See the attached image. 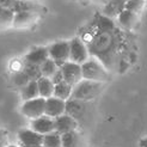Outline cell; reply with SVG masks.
I'll list each match as a JSON object with an SVG mask.
<instances>
[{
    "label": "cell",
    "mask_w": 147,
    "mask_h": 147,
    "mask_svg": "<svg viewBox=\"0 0 147 147\" xmlns=\"http://www.w3.org/2000/svg\"><path fill=\"white\" fill-rule=\"evenodd\" d=\"M51 82L54 83V85H57V84H60L62 82H65V79H63V74H62V72L61 69H59L55 74L53 76V78H51Z\"/></svg>",
    "instance_id": "cell-28"
},
{
    "label": "cell",
    "mask_w": 147,
    "mask_h": 147,
    "mask_svg": "<svg viewBox=\"0 0 147 147\" xmlns=\"http://www.w3.org/2000/svg\"><path fill=\"white\" fill-rule=\"evenodd\" d=\"M103 89H104V84L103 83H97V82H91V80L83 79L79 84H77L73 87L72 98L82 100V102H89L98 97L102 93Z\"/></svg>",
    "instance_id": "cell-3"
},
{
    "label": "cell",
    "mask_w": 147,
    "mask_h": 147,
    "mask_svg": "<svg viewBox=\"0 0 147 147\" xmlns=\"http://www.w3.org/2000/svg\"><path fill=\"white\" fill-rule=\"evenodd\" d=\"M117 18H119L120 24L126 29H134L139 24V22H140V18H139L138 14L130 12L128 10L121 11V13L117 16Z\"/></svg>",
    "instance_id": "cell-16"
},
{
    "label": "cell",
    "mask_w": 147,
    "mask_h": 147,
    "mask_svg": "<svg viewBox=\"0 0 147 147\" xmlns=\"http://www.w3.org/2000/svg\"><path fill=\"white\" fill-rule=\"evenodd\" d=\"M85 102L78 100V99H68L66 102V114L72 116L73 119H79L80 116H83L84 111H85Z\"/></svg>",
    "instance_id": "cell-15"
},
{
    "label": "cell",
    "mask_w": 147,
    "mask_h": 147,
    "mask_svg": "<svg viewBox=\"0 0 147 147\" xmlns=\"http://www.w3.org/2000/svg\"><path fill=\"white\" fill-rule=\"evenodd\" d=\"M40 18L37 12H18L14 13L13 28L14 29H28L32 26Z\"/></svg>",
    "instance_id": "cell-10"
},
{
    "label": "cell",
    "mask_w": 147,
    "mask_h": 147,
    "mask_svg": "<svg viewBox=\"0 0 147 147\" xmlns=\"http://www.w3.org/2000/svg\"><path fill=\"white\" fill-rule=\"evenodd\" d=\"M82 71L85 80L105 84L110 78L109 69L94 56H91L85 63L82 65Z\"/></svg>",
    "instance_id": "cell-2"
},
{
    "label": "cell",
    "mask_w": 147,
    "mask_h": 147,
    "mask_svg": "<svg viewBox=\"0 0 147 147\" xmlns=\"http://www.w3.org/2000/svg\"><path fill=\"white\" fill-rule=\"evenodd\" d=\"M41 72H42V77H46V78H53V76L55 74V73L60 69V67L55 63L54 60H51V59L49 57L48 60L46 62H43L41 66Z\"/></svg>",
    "instance_id": "cell-22"
},
{
    "label": "cell",
    "mask_w": 147,
    "mask_h": 147,
    "mask_svg": "<svg viewBox=\"0 0 147 147\" xmlns=\"http://www.w3.org/2000/svg\"><path fill=\"white\" fill-rule=\"evenodd\" d=\"M7 147H19V146H17V145H9Z\"/></svg>",
    "instance_id": "cell-34"
},
{
    "label": "cell",
    "mask_w": 147,
    "mask_h": 147,
    "mask_svg": "<svg viewBox=\"0 0 147 147\" xmlns=\"http://www.w3.org/2000/svg\"><path fill=\"white\" fill-rule=\"evenodd\" d=\"M3 11V9H1V7H0V12H1Z\"/></svg>",
    "instance_id": "cell-36"
},
{
    "label": "cell",
    "mask_w": 147,
    "mask_h": 147,
    "mask_svg": "<svg viewBox=\"0 0 147 147\" xmlns=\"http://www.w3.org/2000/svg\"><path fill=\"white\" fill-rule=\"evenodd\" d=\"M66 114V100L56 97H50L46 99V114L51 119H57L59 116Z\"/></svg>",
    "instance_id": "cell-11"
},
{
    "label": "cell",
    "mask_w": 147,
    "mask_h": 147,
    "mask_svg": "<svg viewBox=\"0 0 147 147\" xmlns=\"http://www.w3.org/2000/svg\"><path fill=\"white\" fill-rule=\"evenodd\" d=\"M146 7L145 0H127L124 4V10H128L138 16H140Z\"/></svg>",
    "instance_id": "cell-26"
},
{
    "label": "cell",
    "mask_w": 147,
    "mask_h": 147,
    "mask_svg": "<svg viewBox=\"0 0 147 147\" xmlns=\"http://www.w3.org/2000/svg\"><path fill=\"white\" fill-rule=\"evenodd\" d=\"M11 10L14 13L18 12H37L41 10L40 4H37L35 0H16L11 7Z\"/></svg>",
    "instance_id": "cell-14"
},
{
    "label": "cell",
    "mask_w": 147,
    "mask_h": 147,
    "mask_svg": "<svg viewBox=\"0 0 147 147\" xmlns=\"http://www.w3.org/2000/svg\"><path fill=\"white\" fill-rule=\"evenodd\" d=\"M69 46H71L69 61L78 63V65H83L91 57L89 47H87L85 45V42H83L79 37L72 38L69 41Z\"/></svg>",
    "instance_id": "cell-6"
},
{
    "label": "cell",
    "mask_w": 147,
    "mask_h": 147,
    "mask_svg": "<svg viewBox=\"0 0 147 147\" xmlns=\"http://www.w3.org/2000/svg\"><path fill=\"white\" fill-rule=\"evenodd\" d=\"M42 146L43 147H62L61 134H59L57 131H53V133L45 135Z\"/></svg>",
    "instance_id": "cell-25"
},
{
    "label": "cell",
    "mask_w": 147,
    "mask_h": 147,
    "mask_svg": "<svg viewBox=\"0 0 147 147\" xmlns=\"http://www.w3.org/2000/svg\"><path fill=\"white\" fill-rule=\"evenodd\" d=\"M61 141H62V147H78L80 136L76 131H69L61 135Z\"/></svg>",
    "instance_id": "cell-23"
},
{
    "label": "cell",
    "mask_w": 147,
    "mask_h": 147,
    "mask_svg": "<svg viewBox=\"0 0 147 147\" xmlns=\"http://www.w3.org/2000/svg\"><path fill=\"white\" fill-rule=\"evenodd\" d=\"M48 51H49V57L51 60H54L55 63L61 68L66 62L69 61V54H71L69 41H57L51 43L50 46H48Z\"/></svg>",
    "instance_id": "cell-4"
},
{
    "label": "cell",
    "mask_w": 147,
    "mask_h": 147,
    "mask_svg": "<svg viewBox=\"0 0 147 147\" xmlns=\"http://www.w3.org/2000/svg\"><path fill=\"white\" fill-rule=\"evenodd\" d=\"M60 69L62 72V74H63L65 82L68 83L69 85H72L73 87L84 79L83 78L82 65H78V63H74L72 61H68V62H66Z\"/></svg>",
    "instance_id": "cell-7"
},
{
    "label": "cell",
    "mask_w": 147,
    "mask_h": 147,
    "mask_svg": "<svg viewBox=\"0 0 147 147\" xmlns=\"http://www.w3.org/2000/svg\"><path fill=\"white\" fill-rule=\"evenodd\" d=\"M145 3H146V7H147V0H145Z\"/></svg>",
    "instance_id": "cell-35"
},
{
    "label": "cell",
    "mask_w": 147,
    "mask_h": 147,
    "mask_svg": "<svg viewBox=\"0 0 147 147\" xmlns=\"http://www.w3.org/2000/svg\"><path fill=\"white\" fill-rule=\"evenodd\" d=\"M89 50L90 55L97 57L108 69L111 68L115 54V42L111 31L102 30L90 43Z\"/></svg>",
    "instance_id": "cell-1"
},
{
    "label": "cell",
    "mask_w": 147,
    "mask_h": 147,
    "mask_svg": "<svg viewBox=\"0 0 147 147\" xmlns=\"http://www.w3.org/2000/svg\"><path fill=\"white\" fill-rule=\"evenodd\" d=\"M139 145H140V147H147V136L141 139L140 142H139Z\"/></svg>",
    "instance_id": "cell-31"
},
{
    "label": "cell",
    "mask_w": 147,
    "mask_h": 147,
    "mask_svg": "<svg viewBox=\"0 0 147 147\" xmlns=\"http://www.w3.org/2000/svg\"><path fill=\"white\" fill-rule=\"evenodd\" d=\"M30 128L41 135H47L55 131V119L43 115L38 119L30 121Z\"/></svg>",
    "instance_id": "cell-8"
},
{
    "label": "cell",
    "mask_w": 147,
    "mask_h": 147,
    "mask_svg": "<svg viewBox=\"0 0 147 147\" xmlns=\"http://www.w3.org/2000/svg\"><path fill=\"white\" fill-rule=\"evenodd\" d=\"M93 3H96V4H102V5H107L110 0H92Z\"/></svg>",
    "instance_id": "cell-32"
},
{
    "label": "cell",
    "mask_w": 147,
    "mask_h": 147,
    "mask_svg": "<svg viewBox=\"0 0 147 147\" xmlns=\"http://www.w3.org/2000/svg\"><path fill=\"white\" fill-rule=\"evenodd\" d=\"M37 85H38V91H40V97L48 99L50 97L54 96V89L55 85L51 82L50 78L42 77L37 80Z\"/></svg>",
    "instance_id": "cell-17"
},
{
    "label": "cell",
    "mask_w": 147,
    "mask_h": 147,
    "mask_svg": "<svg viewBox=\"0 0 147 147\" xmlns=\"http://www.w3.org/2000/svg\"><path fill=\"white\" fill-rule=\"evenodd\" d=\"M20 96L23 102L31 100L35 98L40 97V91H38V85L37 82H30L23 89H20Z\"/></svg>",
    "instance_id": "cell-18"
},
{
    "label": "cell",
    "mask_w": 147,
    "mask_h": 147,
    "mask_svg": "<svg viewBox=\"0 0 147 147\" xmlns=\"http://www.w3.org/2000/svg\"><path fill=\"white\" fill-rule=\"evenodd\" d=\"M23 71H24V73L29 77V79H30L31 82H37L40 78H42V72H41L40 66H36V65H32V63L25 62Z\"/></svg>",
    "instance_id": "cell-24"
},
{
    "label": "cell",
    "mask_w": 147,
    "mask_h": 147,
    "mask_svg": "<svg viewBox=\"0 0 147 147\" xmlns=\"http://www.w3.org/2000/svg\"><path fill=\"white\" fill-rule=\"evenodd\" d=\"M14 1H16V0H0V7H1V9H10L11 10V7L13 6Z\"/></svg>",
    "instance_id": "cell-30"
},
{
    "label": "cell",
    "mask_w": 147,
    "mask_h": 147,
    "mask_svg": "<svg viewBox=\"0 0 147 147\" xmlns=\"http://www.w3.org/2000/svg\"><path fill=\"white\" fill-rule=\"evenodd\" d=\"M12 82L13 84L18 86L19 89H23L24 86H26L29 83L31 82L30 79H29V77L24 73V71H20V72H16V73H13V76H12Z\"/></svg>",
    "instance_id": "cell-27"
},
{
    "label": "cell",
    "mask_w": 147,
    "mask_h": 147,
    "mask_svg": "<svg viewBox=\"0 0 147 147\" xmlns=\"http://www.w3.org/2000/svg\"><path fill=\"white\" fill-rule=\"evenodd\" d=\"M127 0H110V1L105 5L104 12L107 16H114V14H119L121 13V11L124 10V4H126Z\"/></svg>",
    "instance_id": "cell-21"
},
{
    "label": "cell",
    "mask_w": 147,
    "mask_h": 147,
    "mask_svg": "<svg viewBox=\"0 0 147 147\" xmlns=\"http://www.w3.org/2000/svg\"><path fill=\"white\" fill-rule=\"evenodd\" d=\"M83 1H89V0H83Z\"/></svg>",
    "instance_id": "cell-37"
},
{
    "label": "cell",
    "mask_w": 147,
    "mask_h": 147,
    "mask_svg": "<svg viewBox=\"0 0 147 147\" xmlns=\"http://www.w3.org/2000/svg\"><path fill=\"white\" fill-rule=\"evenodd\" d=\"M20 113L29 120H35L46 114V99L38 97L31 100L23 102L20 107Z\"/></svg>",
    "instance_id": "cell-5"
},
{
    "label": "cell",
    "mask_w": 147,
    "mask_h": 147,
    "mask_svg": "<svg viewBox=\"0 0 147 147\" xmlns=\"http://www.w3.org/2000/svg\"><path fill=\"white\" fill-rule=\"evenodd\" d=\"M9 146V138H7L6 131L0 129V147H7Z\"/></svg>",
    "instance_id": "cell-29"
},
{
    "label": "cell",
    "mask_w": 147,
    "mask_h": 147,
    "mask_svg": "<svg viewBox=\"0 0 147 147\" xmlns=\"http://www.w3.org/2000/svg\"><path fill=\"white\" fill-rule=\"evenodd\" d=\"M78 128V122L76 119H73L72 116L63 114L55 119V131L59 134H66L69 131H76Z\"/></svg>",
    "instance_id": "cell-12"
},
{
    "label": "cell",
    "mask_w": 147,
    "mask_h": 147,
    "mask_svg": "<svg viewBox=\"0 0 147 147\" xmlns=\"http://www.w3.org/2000/svg\"><path fill=\"white\" fill-rule=\"evenodd\" d=\"M13 20L14 12L10 9H3V11L0 12V31L13 28Z\"/></svg>",
    "instance_id": "cell-20"
},
{
    "label": "cell",
    "mask_w": 147,
    "mask_h": 147,
    "mask_svg": "<svg viewBox=\"0 0 147 147\" xmlns=\"http://www.w3.org/2000/svg\"><path fill=\"white\" fill-rule=\"evenodd\" d=\"M48 59H49L48 47H36L25 55V62L32 63L36 66H41Z\"/></svg>",
    "instance_id": "cell-13"
},
{
    "label": "cell",
    "mask_w": 147,
    "mask_h": 147,
    "mask_svg": "<svg viewBox=\"0 0 147 147\" xmlns=\"http://www.w3.org/2000/svg\"><path fill=\"white\" fill-rule=\"evenodd\" d=\"M19 147H43L42 145H38V146H19Z\"/></svg>",
    "instance_id": "cell-33"
},
{
    "label": "cell",
    "mask_w": 147,
    "mask_h": 147,
    "mask_svg": "<svg viewBox=\"0 0 147 147\" xmlns=\"http://www.w3.org/2000/svg\"><path fill=\"white\" fill-rule=\"evenodd\" d=\"M17 136L19 146H38L43 144V138H45V135L36 133L31 128L20 129Z\"/></svg>",
    "instance_id": "cell-9"
},
{
    "label": "cell",
    "mask_w": 147,
    "mask_h": 147,
    "mask_svg": "<svg viewBox=\"0 0 147 147\" xmlns=\"http://www.w3.org/2000/svg\"><path fill=\"white\" fill-rule=\"evenodd\" d=\"M72 92H73V86L69 85L68 83L62 82L60 84L55 85V89H54V97L56 98H60L62 100L67 102L68 99L72 98Z\"/></svg>",
    "instance_id": "cell-19"
}]
</instances>
